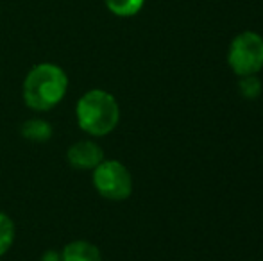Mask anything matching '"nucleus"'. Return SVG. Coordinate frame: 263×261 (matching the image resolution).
<instances>
[{
    "label": "nucleus",
    "instance_id": "obj_1",
    "mask_svg": "<svg viewBox=\"0 0 263 261\" xmlns=\"http://www.w3.org/2000/svg\"><path fill=\"white\" fill-rule=\"evenodd\" d=\"M68 77L52 63L36 65L24 81V101L34 111H50L65 98Z\"/></svg>",
    "mask_w": 263,
    "mask_h": 261
},
{
    "label": "nucleus",
    "instance_id": "obj_2",
    "mask_svg": "<svg viewBox=\"0 0 263 261\" xmlns=\"http://www.w3.org/2000/svg\"><path fill=\"white\" fill-rule=\"evenodd\" d=\"M76 115L84 132L91 136H106L118 126L120 108L111 93L104 90H91L79 98Z\"/></svg>",
    "mask_w": 263,
    "mask_h": 261
},
{
    "label": "nucleus",
    "instance_id": "obj_3",
    "mask_svg": "<svg viewBox=\"0 0 263 261\" xmlns=\"http://www.w3.org/2000/svg\"><path fill=\"white\" fill-rule=\"evenodd\" d=\"M228 63L240 77L256 75L263 68V38L258 32H240L229 45Z\"/></svg>",
    "mask_w": 263,
    "mask_h": 261
},
{
    "label": "nucleus",
    "instance_id": "obj_4",
    "mask_svg": "<svg viewBox=\"0 0 263 261\" xmlns=\"http://www.w3.org/2000/svg\"><path fill=\"white\" fill-rule=\"evenodd\" d=\"M93 186L109 200H124L133 192V177L120 161L104 159L93 170Z\"/></svg>",
    "mask_w": 263,
    "mask_h": 261
},
{
    "label": "nucleus",
    "instance_id": "obj_5",
    "mask_svg": "<svg viewBox=\"0 0 263 261\" xmlns=\"http://www.w3.org/2000/svg\"><path fill=\"white\" fill-rule=\"evenodd\" d=\"M66 157L68 163L77 170H95L104 161V152L95 142L83 139L70 147Z\"/></svg>",
    "mask_w": 263,
    "mask_h": 261
},
{
    "label": "nucleus",
    "instance_id": "obj_6",
    "mask_svg": "<svg viewBox=\"0 0 263 261\" xmlns=\"http://www.w3.org/2000/svg\"><path fill=\"white\" fill-rule=\"evenodd\" d=\"M59 256H61V261H102L97 245L86 240H77L68 244Z\"/></svg>",
    "mask_w": 263,
    "mask_h": 261
},
{
    "label": "nucleus",
    "instance_id": "obj_7",
    "mask_svg": "<svg viewBox=\"0 0 263 261\" xmlns=\"http://www.w3.org/2000/svg\"><path fill=\"white\" fill-rule=\"evenodd\" d=\"M22 136L31 142H47L52 136V127L42 118H32L22 126Z\"/></svg>",
    "mask_w": 263,
    "mask_h": 261
},
{
    "label": "nucleus",
    "instance_id": "obj_8",
    "mask_svg": "<svg viewBox=\"0 0 263 261\" xmlns=\"http://www.w3.org/2000/svg\"><path fill=\"white\" fill-rule=\"evenodd\" d=\"M145 0H104L106 7L117 16H135L142 11Z\"/></svg>",
    "mask_w": 263,
    "mask_h": 261
},
{
    "label": "nucleus",
    "instance_id": "obj_9",
    "mask_svg": "<svg viewBox=\"0 0 263 261\" xmlns=\"http://www.w3.org/2000/svg\"><path fill=\"white\" fill-rule=\"evenodd\" d=\"M14 224L6 213H0V256H4L11 249L14 242Z\"/></svg>",
    "mask_w": 263,
    "mask_h": 261
},
{
    "label": "nucleus",
    "instance_id": "obj_10",
    "mask_svg": "<svg viewBox=\"0 0 263 261\" xmlns=\"http://www.w3.org/2000/svg\"><path fill=\"white\" fill-rule=\"evenodd\" d=\"M240 93L246 98H258L261 93V81L256 75H246L240 79Z\"/></svg>",
    "mask_w": 263,
    "mask_h": 261
}]
</instances>
